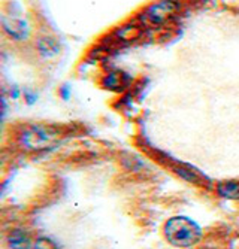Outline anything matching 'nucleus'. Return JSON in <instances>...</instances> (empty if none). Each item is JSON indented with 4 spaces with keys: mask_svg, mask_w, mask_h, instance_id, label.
<instances>
[{
    "mask_svg": "<svg viewBox=\"0 0 239 249\" xmlns=\"http://www.w3.org/2000/svg\"><path fill=\"white\" fill-rule=\"evenodd\" d=\"M132 76L127 72L121 69H111L110 72H106L100 81V85L108 89V91L112 93H123L124 89H127L132 84Z\"/></svg>",
    "mask_w": 239,
    "mask_h": 249,
    "instance_id": "obj_6",
    "label": "nucleus"
},
{
    "mask_svg": "<svg viewBox=\"0 0 239 249\" xmlns=\"http://www.w3.org/2000/svg\"><path fill=\"white\" fill-rule=\"evenodd\" d=\"M6 91H8V97L14 102L23 99V88H21L18 84H11Z\"/></svg>",
    "mask_w": 239,
    "mask_h": 249,
    "instance_id": "obj_13",
    "label": "nucleus"
},
{
    "mask_svg": "<svg viewBox=\"0 0 239 249\" xmlns=\"http://www.w3.org/2000/svg\"><path fill=\"white\" fill-rule=\"evenodd\" d=\"M0 26L11 40L17 43H24L32 37V26L30 22L21 15H11L3 14L0 18Z\"/></svg>",
    "mask_w": 239,
    "mask_h": 249,
    "instance_id": "obj_4",
    "label": "nucleus"
},
{
    "mask_svg": "<svg viewBox=\"0 0 239 249\" xmlns=\"http://www.w3.org/2000/svg\"><path fill=\"white\" fill-rule=\"evenodd\" d=\"M17 141L27 152H42L60 143L61 131L48 124H29L19 130Z\"/></svg>",
    "mask_w": 239,
    "mask_h": 249,
    "instance_id": "obj_2",
    "label": "nucleus"
},
{
    "mask_svg": "<svg viewBox=\"0 0 239 249\" xmlns=\"http://www.w3.org/2000/svg\"><path fill=\"white\" fill-rule=\"evenodd\" d=\"M173 172L178 178H181L183 180L188 184H193V185H198V187H202L205 184L203 178L199 175V172L190 169L188 166H178V167H173Z\"/></svg>",
    "mask_w": 239,
    "mask_h": 249,
    "instance_id": "obj_10",
    "label": "nucleus"
},
{
    "mask_svg": "<svg viewBox=\"0 0 239 249\" xmlns=\"http://www.w3.org/2000/svg\"><path fill=\"white\" fill-rule=\"evenodd\" d=\"M33 249H60L58 245L48 236H39L35 239Z\"/></svg>",
    "mask_w": 239,
    "mask_h": 249,
    "instance_id": "obj_11",
    "label": "nucleus"
},
{
    "mask_svg": "<svg viewBox=\"0 0 239 249\" xmlns=\"http://www.w3.org/2000/svg\"><path fill=\"white\" fill-rule=\"evenodd\" d=\"M5 245L8 249H33L35 239L24 227H12L5 234Z\"/></svg>",
    "mask_w": 239,
    "mask_h": 249,
    "instance_id": "obj_7",
    "label": "nucleus"
},
{
    "mask_svg": "<svg viewBox=\"0 0 239 249\" xmlns=\"http://www.w3.org/2000/svg\"><path fill=\"white\" fill-rule=\"evenodd\" d=\"M165 240L177 249H191L203 239V229L198 221L187 215H173L162 227Z\"/></svg>",
    "mask_w": 239,
    "mask_h": 249,
    "instance_id": "obj_1",
    "label": "nucleus"
},
{
    "mask_svg": "<svg viewBox=\"0 0 239 249\" xmlns=\"http://www.w3.org/2000/svg\"><path fill=\"white\" fill-rule=\"evenodd\" d=\"M35 50L42 60H54L61 54V42L54 35L43 33L35 39Z\"/></svg>",
    "mask_w": 239,
    "mask_h": 249,
    "instance_id": "obj_5",
    "label": "nucleus"
},
{
    "mask_svg": "<svg viewBox=\"0 0 239 249\" xmlns=\"http://www.w3.org/2000/svg\"><path fill=\"white\" fill-rule=\"evenodd\" d=\"M23 99H24V103L27 106H33L37 103L39 100V93L36 91L35 88H30V87H24L23 88Z\"/></svg>",
    "mask_w": 239,
    "mask_h": 249,
    "instance_id": "obj_12",
    "label": "nucleus"
},
{
    "mask_svg": "<svg viewBox=\"0 0 239 249\" xmlns=\"http://www.w3.org/2000/svg\"><path fill=\"white\" fill-rule=\"evenodd\" d=\"M58 96H60L61 100L69 102L71 97H72V85L69 82H64L63 85H60V88H58Z\"/></svg>",
    "mask_w": 239,
    "mask_h": 249,
    "instance_id": "obj_14",
    "label": "nucleus"
},
{
    "mask_svg": "<svg viewBox=\"0 0 239 249\" xmlns=\"http://www.w3.org/2000/svg\"><path fill=\"white\" fill-rule=\"evenodd\" d=\"M142 35V27L138 21H129L124 22L120 27H117L112 33V36L115 37L117 42H123V43H129V42H135L136 39H139Z\"/></svg>",
    "mask_w": 239,
    "mask_h": 249,
    "instance_id": "obj_8",
    "label": "nucleus"
},
{
    "mask_svg": "<svg viewBox=\"0 0 239 249\" xmlns=\"http://www.w3.org/2000/svg\"><path fill=\"white\" fill-rule=\"evenodd\" d=\"M215 194L223 200L239 201V179H224L215 184Z\"/></svg>",
    "mask_w": 239,
    "mask_h": 249,
    "instance_id": "obj_9",
    "label": "nucleus"
},
{
    "mask_svg": "<svg viewBox=\"0 0 239 249\" xmlns=\"http://www.w3.org/2000/svg\"><path fill=\"white\" fill-rule=\"evenodd\" d=\"M183 9V0H154L141 11L139 22L151 27H162L169 24Z\"/></svg>",
    "mask_w": 239,
    "mask_h": 249,
    "instance_id": "obj_3",
    "label": "nucleus"
}]
</instances>
